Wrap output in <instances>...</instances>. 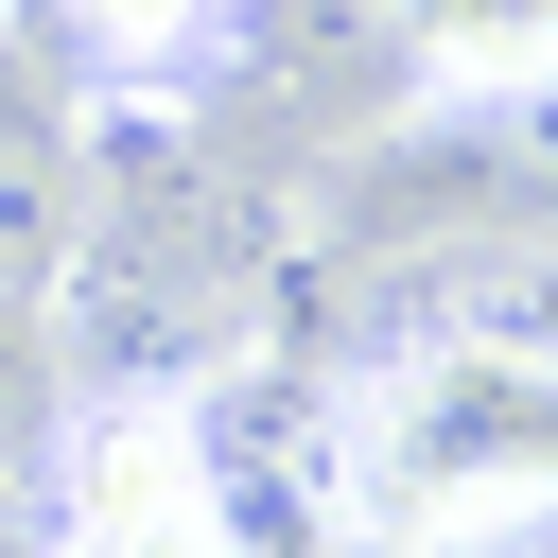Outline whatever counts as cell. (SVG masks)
<instances>
[{
  "label": "cell",
  "mask_w": 558,
  "mask_h": 558,
  "mask_svg": "<svg viewBox=\"0 0 558 558\" xmlns=\"http://www.w3.org/2000/svg\"><path fill=\"white\" fill-rule=\"evenodd\" d=\"M558 523V349L418 314L331 384V541L349 558H506Z\"/></svg>",
  "instance_id": "cell-1"
},
{
  "label": "cell",
  "mask_w": 558,
  "mask_h": 558,
  "mask_svg": "<svg viewBox=\"0 0 558 558\" xmlns=\"http://www.w3.org/2000/svg\"><path fill=\"white\" fill-rule=\"evenodd\" d=\"M35 541L52 558H244L192 384H70L52 471H35Z\"/></svg>",
  "instance_id": "cell-2"
},
{
  "label": "cell",
  "mask_w": 558,
  "mask_h": 558,
  "mask_svg": "<svg viewBox=\"0 0 558 558\" xmlns=\"http://www.w3.org/2000/svg\"><path fill=\"white\" fill-rule=\"evenodd\" d=\"M17 17H52V52L87 70V87H209L244 35H262V0H17Z\"/></svg>",
  "instance_id": "cell-3"
},
{
  "label": "cell",
  "mask_w": 558,
  "mask_h": 558,
  "mask_svg": "<svg viewBox=\"0 0 558 558\" xmlns=\"http://www.w3.org/2000/svg\"><path fill=\"white\" fill-rule=\"evenodd\" d=\"M401 52L453 105H541L558 87V0H401Z\"/></svg>",
  "instance_id": "cell-4"
},
{
  "label": "cell",
  "mask_w": 558,
  "mask_h": 558,
  "mask_svg": "<svg viewBox=\"0 0 558 558\" xmlns=\"http://www.w3.org/2000/svg\"><path fill=\"white\" fill-rule=\"evenodd\" d=\"M70 244H87V140H52V122H17V105H0V296H17V314H52Z\"/></svg>",
  "instance_id": "cell-5"
},
{
  "label": "cell",
  "mask_w": 558,
  "mask_h": 558,
  "mask_svg": "<svg viewBox=\"0 0 558 558\" xmlns=\"http://www.w3.org/2000/svg\"><path fill=\"white\" fill-rule=\"evenodd\" d=\"M52 418H70V349H52V314H17V296H0V506H35Z\"/></svg>",
  "instance_id": "cell-6"
},
{
  "label": "cell",
  "mask_w": 558,
  "mask_h": 558,
  "mask_svg": "<svg viewBox=\"0 0 558 558\" xmlns=\"http://www.w3.org/2000/svg\"><path fill=\"white\" fill-rule=\"evenodd\" d=\"M523 192H541V209H558V87H541V157H523Z\"/></svg>",
  "instance_id": "cell-7"
},
{
  "label": "cell",
  "mask_w": 558,
  "mask_h": 558,
  "mask_svg": "<svg viewBox=\"0 0 558 558\" xmlns=\"http://www.w3.org/2000/svg\"><path fill=\"white\" fill-rule=\"evenodd\" d=\"M506 558H541V541H506Z\"/></svg>",
  "instance_id": "cell-8"
}]
</instances>
